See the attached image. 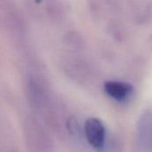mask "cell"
I'll use <instances>...</instances> for the list:
<instances>
[{
    "mask_svg": "<svg viewBox=\"0 0 152 152\" xmlns=\"http://www.w3.org/2000/svg\"><path fill=\"white\" fill-rule=\"evenodd\" d=\"M85 134L87 142L94 149L101 150L104 147L106 130L102 122L96 118H90L85 124Z\"/></svg>",
    "mask_w": 152,
    "mask_h": 152,
    "instance_id": "1",
    "label": "cell"
},
{
    "mask_svg": "<svg viewBox=\"0 0 152 152\" xmlns=\"http://www.w3.org/2000/svg\"><path fill=\"white\" fill-rule=\"evenodd\" d=\"M106 94L118 102L126 101L133 93V87L127 83L119 81H108L104 85Z\"/></svg>",
    "mask_w": 152,
    "mask_h": 152,
    "instance_id": "2",
    "label": "cell"
},
{
    "mask_svg": "<svg viewBox=\"0 0 152 152\" xmlns=\"http://www.w3.org/2000/svg\"><path fill=\"white\" fill-rule=\"evenodd\" d=\"M139 142L142 146L147 150L152 151V113H145L141 118L138 126Z\"/></svg>",
    "mask_w": 152,
    "mask_h": 152,
    "instance_id": "3",
    "label": "cell"
},
{
    "mask_svg": "<svg viewBox=\"0 0 152 152\" xmlns=\"http://www.w3.org/2000/svg\"><path fill=\"white\" fill-rule=\"evenodd\" d=\"M48 12L52 16H54L56 19H58L62 14V5L60 0H47L46 4Z\"/></svg>",
    "mask_w": 152,
    "mask_h": 152,
    "instance_id": "4",
    "label": "cell"
},
{
    "mask_svg": "<svg viewBox=\"0 0 152 152\" xmlns=\"http://www.w3.org/2000/svg\"><path fill=\"white\" fill-rule=\"evenodd\" d=\"M66 42L72 47H76V48L80 47L83 44L79 35L74 32H69V34L66 35Z\"/></svg>",
    "mask_w": 152,
    "mask_h": 152,
    "instance_id": "5",
    "label": "cell"
}]
</instances>
